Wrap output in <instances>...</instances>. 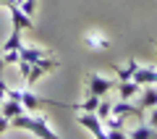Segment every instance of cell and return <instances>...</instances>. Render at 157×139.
<instances>
[{
  "instance_id": "obj_1",
  "label": "cell",
  "mask_w": 157,
  "mask_h": 139,
  "mask_svg": "<svg viewBox=\"0 0 157 139\" xmlns=\"http://www.w3.org/2000/svg\"><path fill=\"white\" fill-rule=\"evenodd\" d=\"M11 129L32 131L34 137H39V139H55V137H58V131L47 123V118L39 116V113H21V116L11 118Z\"/></svg>"
},
{
  "instance_id": "obj_2",
  "label": "cell",
  "mask_w": 157,
  "mask_h": 139,
  "mask_svg": "<svg viewBox=\"0 0 157 139\" xmlns=\"http://www.w3.org/2000/svg\"><path fill=\"white\" fill-rule=\"evenodd\" d=\"M58 66H60V63H58V61H55V58H52V55H45V58H39V61L34 63L32 68H29V73H26V76H24V81H26L29 87H32V84H37L39 79L45 76V73L55 71Z\"/></svg>"
},
{
  "instance_id": "obj_3",
  "label": "cell",
  "mask_w": 157,
  "mask_h": 139,
  "mask_svg": "<svg viewBox=\"0 0 157 139\" xmlns=\"http://www.w3.org/2000/svg\"><path fill=\"white\" fill-rule=\"evenodd\" d=\"M115 79H107L102 76V73H89V79H86V87H89V95H97V97H105L107 92H113L115 89Z\"/></svg>"
},
{
  "instance_id": "obj_4",
  "label": "cell",
  "mask_w": 157,
  "mask_h": 139,
  "mask_svg": "<svg viewBox=\"0 0 157 139\" xmlns=\"http://www.w3.org/2000/svg\"><path fill=\"white\" fill-rule=\"evenodd\" d=\"M76 121L81 123V126L86 129L89 134H94L97 139H105V123H102V118L97 116V113H86V110H78Z\"/></svg>"
},
{
  "instance_id": "obj_5",
  "label": "cell",
  "mask_w": 157,
  "mask_h": 139,
  "mask_svg": "<svg viewBox=\"0 0 157 139\" xmlns=\"http://www.w3.org/2000/svg\"><path fill=\"white\" fill-rule=\"evenodd\" d=\"M8 13H11V24H13V29H32L34 26V18L32 16H26V13L21 11V8L13 3V6H8Z\"/></svg>"
},
{
  "instance_id": "obj_6",
  "label": "cell",
  "mask_w": 157,
  "mask_h": 139,
  "mask_svg": "<svg viewBox=\"0 0 157 139\" xmlns=\"http://www.w3.org/2000/svg\"><path fill=\"white\" fill-rule=\"evenodd\" d=\"M115 89H118V95H121V100H134V97H139L141 84H136L134 79H126V81H118Z\"/></svg>"
},
{
  "instance_id": "obj_7",
  "label": "cell",
  "mask_w": 157,
  "mask_h": 139,
  "mask_svg": "<svg viewBox=\"0 0 157 139\" xmlns=\"http://www.w3.org/2000/svg\"><path fill=\"white\" fill-rule=\"evenodd\" d=\"M134 81L136 84H157V68H152V66H139L134 71Z\"/></svg>"
},
{
  "instance_id": "obj_8",
  "label": "cell",
  "mask_w": 157,
  "mask_h": 139,
  "mask_svg": "<svg viewBox=\"0 0 157 139\" xmlns=\"http://www.w3.org/2000/svg\"><path fill=\"white\" fill-rule=\"evenodd\" d=\"M45 55H50L47 50H42V47H32V45H21V58L18 61H26L29 66H34V63L39 61V58H45Z\"/></svg>"
},
{
  "instance_id": "obj_9",
  "label": "cell",
  "mask_w": 157,
  "mask_h": 139,
  "mask_svg": "<svg viewBox=\"0 0 157 139\" xmlns=\"http://www.w3.org/2000/svg\"><path fill=\"white\" fill-rule=\"evenodd\" d=\"M0 105H3V116L6 118H16V116H21V113H26V108H24L18 100H11V97L0 100Z\"/></svg>"
},
{
  "instance_id": "obj_10",
  "label": "cell",
  "mask_w": 157,
  "mask_h": 139,
  "mask_svg": "<svg viewBox=\"0 0 157 139\" xmlns=\"http://www.w3.org/2000/svg\"><path fill=\"white\" fill-rule=\"evenodd\" d=\"M131 139H157V129L149 126V123H139L136 129H131L128 131Z\"/></svg>"
},
{
  "instance_id": "obj_11",
  "label": "cell",
  "mask_w": 157,
  "mask_h": 139,
  "mask_svg": "<svg viewBox=\"0 0 157 139\" xmlns=\"http://www.w3.org/2000/svg\"><path fill=\"white\" fill-rule=\"evenodd\" d=\"M84 45L86 47H92V50H107V47H110V42H107L105 37H100V34H86L84 37Z\"/></svg>"
},
{
  "instance_id": "obj_12",
  "label": "cell",
  "mask_w": 157,
  "mask_h": 139,
  "mask_svg": "<svg viewBox=\"0 0 157 139\" xmlns=\"http://www.w3.org/2000/svg\"><path fill=\"white\" fill-rule=\"evenodd\" d=\"M139 66H141V63L131 58V61H128V66H126V68H118V81H126V79H134V71H136Z\"/></svg>"
},
{
  "instance_id": "obj_13",
  "label": "cell",
  "mask_w": 157,
  "mask_h": 139,
  "mask_svg": "<svg viewBox=\"0 0 157 139\" xmlns=\"http://www.w3.org/2000/svg\"><path fill=\"white\" fill-rule=\"evenodd\" d=\"M100 100H102V97L89 95L84 102H81V105H76V108H78V110H86V113H94V110H97V105H100Z\"/></svg>"
},
{
  "instance_id": "obj_14",
  "label": "cell",
  "mask_w": 157,
  "mask_h": 139,
  "mask_svg": "<svg viewBox=\"0 0 157 139\" xmlns=\"http://www.w3.org/2000/svg\"><path fill=\"white\" fill-rule=\"evenodd\" d=\"M94 113L102 118V121H105L107 116H113V102H110V100H100V105H97V110H94Z\"/></svg>"
},
{
  "instance_id": "obj_15",
  "label": "cell",
  "mask_w": 157,
  "mask_h": 139,
  "mask_svg": "<svg viewBox=\"0 0 157 139\" xmlns=\"http://www.w3.org/2000/svg\"><path fill=\"white\" fill-rule=\"evenodd\" d=\"M16 6L21 8V11L26 13V16H32V18H34V11H37V0H18Z\"/></svg>"
},
{
  "instance_id": "obj_16",
  "label": "cell",
  "mask_w": 157,
  "mask_h": 139,
  "mask_svg": "<svg viewBox=\"0 0 157 139\" xmlns=\"http://www.w3.org/2000/svg\"><path fill=\"white\" fill-rule=\"evenodd\" d=\"M147 123L157 129V105H155V108H149V116H147Z\"/></svg>"
},
{
  "instance_id": "obj_17",
  "label": "cell",
  "mask_w": 157,
  "mask_h": 139,
  "mask_svg": "<svg viewBox=\"0 0 157 139\" xmlns=\"http://www.w3.org/2000/svg\"><path fill=\"white\" fill-rule=\"evenodd\" d=\"M8 129H11V118H6L3 113H0V134H6Z\"/></svg>"
},
{
  "instance_id": "obj_18",
  "label": "cell",
  "mask_w": 157,
  "mask_h": 139,
  "mask_svg": "<svg viewBox=\"0 0 157 139\" xmlns=\"http://www.w3.org/2000/svg\"><path fill=\"white\" fill-rule=\"evenodd\" d=\"M6 97H8V84L0 79V100H6Z\"/></svg>"
},
{
  "instance_id": "obj_19",
  "label": "cell",
  "mask_w": 157,
  "mask_h": 139,
  "mask_svg": "<svg viewBox=\"0 0 157 139\" xmlns=\"http://www.w3.org/2000/svg\"><path fill=\"white\" fill-rule=\"evenodd\" d=\"M3 68H6V58H3V50H0V73H3Z\"/></svg>"
},
{
  "instance_id": "obj_20",
  "label": "cell",
  "mask_w": 157,
  "mask_h": 139,
  "mask_svg": "<svg viewBox=\"0 0 157 139\" xmlns=\"http://www.w3.org/2000/svg\"><path fill=\"white\" fill-rule=\"evenodd\" d=\"M155 47H157V42H155Z\"/></svg>"
}]
</instances>
